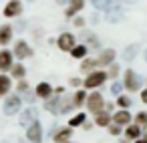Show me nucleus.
Segmentation results:
<instances>
[{
  "label": "nucleus",
  "mask_w": 147,
  "mask_h": 143,
  "mask_svg": "<svg viewBox=\"0 0 147 143\" xmlns=\"http://www.w3.org/2000/svg\"><path fill=\"white\" fill-rule=\"evenodd\" d=\"M12 26L10 24H2V26H0V45H2V47H6L10 40H12Z\"/></svg>",
  "instance_id": "nucleus-23"
},
{
  "label": "nucleus",
  "mask_w": 147,
  "mask_h": 143,
  "mask_svg": "<svg viewBox=\"0 0 147 143\" xmlns=\"http://www.w3.org/2000/svg\"><path fill=\"white\" fill-rule=\"evenodd\" d=\"M83 8H85V0H69V2L65 4V16L71 20V18L77 16Z\"/></svg>",
  "instance_id": "nucleus-10"
},
{
  "label": "nucleus",
  "mask_w": 147,
  "mask_h": 143,
  "mask_svg": "<svg viewBox=\"0 0 147 143\" xmlns=\"http://www.w3.org/2000/svg\"><path fill=\"white\" fill-rule=\"evenodd\" d=\"M85 101H87V89H77L75 95H73L75 107H85Z\"/></svg>",
  "instance_id": "nucleus-25"
},
{
  "label": "nucleus",
  "mask_w": 147,
  "mask_h": 143,
  "mask_svg": "<svg viewBox=\"0 0 147 143\" xmlns=\"http://www.w3.org/2000/svg\"><path fill=\"white\" fill-rule=\"evenodd\" d=\"M83 63H81V67H79V71L83 73V75H87V73H91V71H95L97 69V61H95V57H85V59H81Z\"/></svg>",
  "instance_id": "nucleus-22"
},
{
  "label": "nucleus",
  "mask_w": 147,
  "mask_h": 143,
  "mask_svg": "<svg viewBox=\"0 0 147 143\" xmlns=\"http://www.w3.org/2000/svg\"><path fill=\"white\" fill-rule=\"evenodd\" d=\"M2 143H8V141H2Z\"/></svg>",
  "instance_id": "nucleus-48"
},
{
  "label": "nucleus",
  "mask_w": 147,
  "mask_h": 143,
  "mask_svg": "<svg viewBox=\"0 0 147 143\" xmlns=\"http://www.w3.org/2000/svg\"><path fill=\"white\" fill-rule=\"evenodd\" d=\"M93 117H95V125H97V127H103V129H105V127L111 123V111H107V109L97 111Z\"/></svg>",
  "instance_id": "nucleus-19"
},
{
  "label": "nucleus",
  "mask_w": 147,
  "mask_h": 143,
  "mask_svg": "<svg viewBox=\"0 0 147 143\" xmlns=\"http://www.w3.org/2000/svg\"><path fill=\"white\" fill-rule=\"evenodd\" d=\"M81 36H83V45H87L89 49H101V42H99V38H97V34H95V32L85 30Z\"/></svg>",
  "instance_id": "nucleus-20"
},
{
  "label": "nucleus",
  "mask_w": 147,
  "mask_h": 143,
  "mask_svg": "<svg viewBox=\"0 0 147 143\" xmlns=\"http://www.w3.org/2000/svg\"><path fill=\"white\" fill-rule=\"evenodd\" d=\"M75 45H77V36H75L73 32H63V34L57 38V47H59L61 51H65V53H69Z\"/></svg>",
  "instance_id": "nucleus-8"
},
{
  "label": "nucleus",
  "mask_w": 147,
  "mask_h": 143,
  "mask_svg": "<svg viewBox=\"0 0 147 143\" xmlns=\"http://www.w3.org/2000/svg\"><path fill=\"white\" fill-rule=\"evenodd\" d=\"M123 91H125V89H123V83H121V81H117V79H115V83H113V85H111V93H113V95H115V97H117V95H121V93H123Z\"/></svg>",
  "instance_id": "nucleus-35"
},
{
  "label": "nucleus",
  "mask_w": 147,
  "mask_h": 143,
  "mask_svg": "<svg viewBox=\"0 0 147 143\" xmlns=\"http://www.w3.org/2000/svg\"><path fill=\"white\" fill-rule=\"evenodd\" d=\"M69 55H71L73 59H85V57L89 55V47H87V45H79V42H77V45L69 51Z\"/></svg>",
  "instance_id": "nucleus-24"
},
{
  "label": "nucleus",
  "mask_w": 147,
  "mask_h": 143,
  "mask_svg": "<svg viewBox=\"0 0 147 143\" xmlns=\"http://www.w3.org/2000/svg\"><path fill=\"white\" fill-rule=\"evenodd\" d=\"M34 95H36V99H49L51 95H53V85L51 83H47V81H42V83H38L36 87H34Z\"/></svg>",
  "instance_id": "nucleus-17"
},
{
  "label": "nucleus",
  "mask_w": 147,
  "mask_h": 143,
  "mask_svg": "<svg viewBox=\"0 0 147 143\" xmlns=\"http://www.w3.org/2000/svg\"><path fill=\"white\" fill-rule=\"evenodd\" d=\"M12 89V79L6 73H0V97H6Z\"/></svg>",
  "instance_id": "nucleus-21"
},
{
  "label": "nucleus",
  "mask_w": 147,
  "mask_h": 143,
  "mask_svg": "<svg viewBox=\"0 0 147 143\" xmlns=\"http://www.w3.org/2000/svg\"><path fill=\"white\" fill-rule=\"evenodd\" d=\"M139 99H141V103L147 105V87L145 89H139Z\"/></svg>",
  "instance_id": "nucleus-38"
},
{
  "label": "nucleus",
  "mask_w": 147,
  "mask_h": 143,
  "mask_svg": "<svg viewBox=\"0 0 147 143\" xmlns=\"http://www.w3.org/2000/svg\"><path fill=\"white\" fill-rule=\"evenodd\" d=\"M61 107H63V95H51L49 99H45V109L51 113V115H61Z\"/></svg>",
  "instance_id": "nucleus-7"
},
{
  "label": "nucleus",
  "mask_w": 147,
  "mask_h": 143,
  "mask_svg": "<svg viewBox=\"0 0 147 143\" xmlns=\"http://www.w3.org/2000/svg\"><path fill=\"white\" fill-rule=\"evenodd\" d=\"M121 83H123V89H125V91H129V93H137V91L141 89V85H143V79H141V75L135 73L133 69H125Z\"/></svg>",
  "instance_id": "nucleus-1"
},
{
  "label": "nucleus",
  "mask_w": 147,
  "mask_h": 143,
  "mask_svg": "<svg viewBox=\"0 0 147 143\" xmlns=\"http://www.w3.org/2000/svg\"><path fill=\"white\" fill-rule=\"evenodd\" d=\"M115 59H117V51H115V49H101V53L95 57L97 69H107Z\"/></svg>",
  "instance_id": "nucleus-4"
},
{
  "label": "nucleus",
  "mask_w": 147,
  "mask_h": 143,
  "mask_svg": "<svg viewBox=\"0 0 147 143\" xmlns=\"http://www.w3.org/2000/svg\"><path fill=\"white\" fill-rule=\"evenodd\" d=\"M55 2H57V4H63V6H65V4L69 2V0H55Z\"/></svg>",
  "instance_id": "nucleus-44"
},
{
  "label": "nucleus",
  "mask_w": 147,
  "mask_h": 143,
  "mask_svg": "<svg viewBox=\"0 0 147 143\" xmlns=\"http://www.w3.org/2000/svg\"><path fill=\"white\" fill-rule=\"evenodd\" d=\"M137 53H139V45H137V42H131V45H127V47L123 49L121 59H123L125 63H131V61H135Z\"/></svg>",
  "instance_id": "nucleus-18"
},
{
  "label": "nucleus",
  "mask_w": 147,
  "mask_h": 143,
  "mask_svg": "<svg viewBox=\"0 0 147 143\" xmlns=\"http://www.w3.org/2000/svg\"><path fill=\"white\" fill-rule=\"evenodd\" d=\"M53 139H55V143L71 141V139H73V127H69V125H65V127H57L55 133H53Z\"/></svg>",
  "instance_id": "nucleus-12"
},
{
  "label": "nucleus",
  "mask_w": 147,
  "mask_h": 143,
  "mask_svg": "<svg viewBox=\"0 0 147 143\" xmlns=\"http://www.w3.org/2000/svg\"><path fill=\"white\" fill-rule=\"evenodd\" d=\"M107 2H113V4H117V6H121V8H129V6L137 4L139 0H107Z\"/></svg>",
  "instance_id": "nucleus-31"
},
{
  "label": "nucleus",
  "mask_w": 147,
  "mask_h": 143,
  "mask_svg": "<svg viewBox=\"0 0 147 143\" xmlns=\"http://www.w3.org/2000/svg\"><path fill=\"white\" fill-rule=\"evenodd\" d=\"M91 22H93V24H97V22H99V14H97V12L91 16Z\"/></svg>",
  "instance_id": "nucleus-41"
},
{
  "label": "nucleus",
  "mask_w": 147,
  "mask_h": 143,
  "mask_svg": "<svg viewBox=\"0 0 147 143\" xmlns=\"http://www.w3.org/2000/svg\"><path fill=\"white\" fill-rule=\"evenodd\" d=\"M133 123H137V125H145L147 123V111H137V115H133Z\"/></svg>",
  "instance_id": "nucleus-30"
},
{
  "label": "nucleus",
  "mask_w": 147,
  "mask_h": 143,
  "mask_svg": "<svg viewBox=\"0 0 147 143\" xmlns=\"http://www.w3.org/2000/svg\"><path fill=\"white\" fill-rule=\"evenodd\" d=\"M12 63H14V55H12V51L2 49V51H0V73H8L10 67H12Z\"/></svg>",
  "instance_id": "nucleus-14"
},
{
  "label": "nucleus",
  "mask_w": 147,
  "mask_h": 143,
  "mask_svg": "<svg viewBox=\"0 0 147 143\" xmlns=\"http://www.w3.org/2000/svg\"><path fill=\"white\" fill-rule=\"evenodd\" d=\"M89 2H91L97 10H103V8L107 6V0H89Z\"/></svg>",
  "instance_id": "nucleus-36"
},
{
  "label": "nucleus",
  "mask_w": 147,
  "mask_h": 143,
  "mask_svg": "<svg viewBox=\"0 0 147 143\" xmlns=\"http://www.w3.org/2000/svg\"><path fill=\"white\" fill-rule=\"evenodd\" d=\"M111 121L121 125V127H125V125H129L133 121V115L129 113V109H117V111L111 113Z\"/></svg>",
  "instance_id": "nucleus-9"
},
{
  "label": "nucleus",
  "mask_w": 147,
  "mask_h": 143,
  "mask_svg": "<svg viewBox=\"0 0 147 143\" xmlns=\"http://www.w3.org/2000/svg\"><path fill=\"white\" fill-rule=\"evenodd\" d=\"M38 117V111H36V107H26L22 113H20V119H18V123L22 125V127H26V125H30L34 119Z\"/></svg>",
  "instance_id": "nucleus-15"
},
{
  "label": "nucleus",
  "mask_w": 147,
  "mask_h": 143,
  "mask_svg": "<svg viewBox=\"0 0 147 143\" xmlns=\"http://www.w3.org/2000/svg\"><path fill=\"white\" fill-rule=\"evenodd\" d=\"M119 143H131V141H127V139H123V141H119Z\"/></svg>",
  "instance_id": "nucleus-46"
},
{
  "label": "nucleus",
  "mask_w": 147,
  "mask_h": 143,
  "mask_svg": "<svg viewBox=\"0 0 147 143\" xmlns=\"http://www.w3.org/2000/svg\"><path fill=\"white\" fill-rule=\"evenodd\" d=\"M141 135H143V137H147V123L141 127Z\"/></svg>",
  "instance_id": "nucleus-43"
},
{
  "label": "nucleus",
  "mask_w": 147,
  "mask_h": 143,
  "mask_svg": "<svg viewBox=\"0 0 147 143\" xmlns=\"http://www.w3.org/2000/svg\"><path fill=\"white\" fill-rule=\"evenodd\" d=\"M85 121H87V115H85V113H77V115H73V117L69 119V127H73V129H75V127H81Z\"/></svg>",
  "instance_id": "nucleus-29"
},
{
  "label": "nucleus",
  "mask_w": 147,
  "mask_h": 143,
  "mask_svg": "<svg viewBox=\"0 0 147 143\" xmlns=\"http://www.w3.org/2000/svg\"><path fill=\"white\" fill-rule=\"evenodd\" d=\"M30 87H28V83H26V79H18V83H16V91H18V95H22V93H26Z\"/></svg>",
  "instance_id": "nucleus-34"
},
{
  "label": "nucleus",
  "mask_w": 147,
  "mask_h": 143,
  "mask_svg": "<svg viewBox=\"0 0 147 143\" xmlns=\"http://www.w3.org/2000/svg\"><path fill=\"white\" fill-rule=\"evenodd\" d=\"M10 75L14 77V79H24V75H26V69H24V65H20V63H12V67H10Z\"/></svg>",
  "instance_id": "nucleus-28"
},
{
  "label": "nucleus",
  "mask_w": 147,
  "mask_h": 143,
  "mask_svg": "<svg viewBox=\"0 0 147 143\" xmlns=\"http://www.w3.org/2000/svg\"><path fill=\"white\" fill-rule=\"evenodd\" d=\"M123 137L127 139V141H133V139H137V137H141V125H137V123H129V125H125L123 127Z\"/></svg>",
  "instance_id": "nucleus-16"
},
{
  "label": "nucleus",
  "mask_w": 147,
  "mask_h": 143,
  "mask_svg": "<svg viewBox=\"0 0 147 143\" xmlns=\"http://www.w3.org/2000/svg\"><path fill=\"white\" fill-rule=\"evenodd\" d=\"M22 107V97L20 95H6V101H4V115H16Z\"/></svg>",
  "instance_id": "nucleus-5"
},
{
  "label": "nucleus",
  "mask_w": 147,
  "mask_h": 143,
  "mask_svg": "<svg viewBox=\"0 0 147 143\" xmlns=\"http://www.w3.org/2000/svg\"><path fill=\"white\" fill-rule=\"evenodd\" d=\"M12 55H14L16 59H30V57H32V49H30L28 42H24V40H16Z\"/></svg>",
  "instance_id": "nucleus-11"
},
{
  "label": "nucleus",
  "mask_w": 147,
  "mask_h": 143,
  "mask_svg": "<svg viewBox=\"0 0 147 143\" xmlns=\"http://www.w3.org/2000/svg\"><path fill=\"white\" fill-rule=\"evenodd\" d=\"M42 125H40V121L38 119H34L30 125H26V139L30 141V143H40L42 141Z\"/></svg>",
  "instance_id": "nucleus-6"
},
{
  "label": "nucleus",
  "mask_w": 147,
  "mask_h": 143,
  "mask_svg": "<svg viewBox=\"0 0 147 143\" xmlns=\"http://www.w3.org/2000/svg\"><path fill=\"white\" fill-rule=\"evenodd\" d=\"M22 14V2L20 0H8V4L4 6V16L6 18H16Z\"/></svg>",
  "instance_id": "nucleus-13"
},
{
  "label": "nucleus",
  "mask_w": 147,
  "mask_h": 143,
  "mask_svg": "<svg viewBox=\"0 0 147 143\" xmlns=\"http://www.w3.org/2000/svg\"><path fill=\"white\" fill-rule=\"evenodd\" d=\"M105 109H107V111H113L115 105H113V103H105Z\"/></svg>",
  "instance_id": "nucleus-42"
},
{
  "label": "nucleus",
  "mask_w": 147,
  "mask_h": 143,
  "mask_svg": "<svg viewBox=\"0 0 147 143\" xmlns=\"http://www.w3.org/2000/svg\"><path fill=\"white\" fill-rule=\"evenodd\" d=\"M81 127H83L85 131H91V129H93V123H91V121H85V123H83Z\"/></svg>",
  "instance_id": "nucleus-39"
},
{
  "label": "nucleus",
  "mask_w": 147,
  "mask_h": 143,
  "mask_svg": "<svg viewBox=\"0 0 147 143\" xmlns=\"http://www.w3.org/2000/svg\"><path fill=\"white\" fill-rule=\"evenodd\" d=\"M85 107L89 109V113H91V115H95L97 111L105 109V97H103V95H101L97 89H93V93H87Z\"/></svg>",
  "instance_id": "nucleus-3"
},
{
  "label": "nucleus",
  "mask_w": 147,
  "mask_h": 143,
  "mask_svg": "<svg viewBox=\"0 0 147 143\" xmlns=\"http://www.w3.org/2000/svg\"><path fill=\"white\" fill-rule=\"evenodd\" d=\"M107 129H109V133H111V135H115V137H119V135L123 133V127H121V125H117V123H113V121L107 125Z\"/></svg>",
  "instance_id": "nucleus-32"
},
{
  "label": "nucleus",
  "mask_w": 147,
  "mask_h": 143,
  "mask_svg": "<svg viewBox=\"0 0 147 143\" xmlns=\"http://www.w3.org/2000/svg\"><path fill=\"white\" fill-rule=\"evenodd\" d=\"M71 22H73L77 28H85V24H87V18H83L81 14H77V16H73V18H71Z\"/></svg>",
  "instance_id": "nucleus-33"
},
{
  "label": "nucleus",
  "mask_w": 147,
  "mask_h": 143,
  "mask_svg": "<svg viewBox=\"0 0 147 143\" xmlns=\"http://www.w3.org/2000/svg\"><path fill=\"white\" fill-rule=\"evenodd\" d=\"M65 143H71V141H65Z\"/></svg>",
  "instance_id": "nucleus-47"
},
{
  "label": "nucleus",
  "mask_w": 147,
  "mask_h": 143,
  "mask_svg": "<svg viewBox=\"0 0 147 143\" xmlns=\"http://www.w3.org/2000/svg\"><path fill=\"white\" fill-rule=\"evenodd\" d=\"M115 103H117V109H129L131 105H133V99L129 97V95H117V99H115Z\"/></svg>",
  "instance_id": "nucleus-26"
},
{
  "label": "nucleus",
  "mask_w": 147,
  "mask_h": 143,
  "mask_svg": "<svg viewBox=\"0 0 147 143\" xmlns=\"http://www.w3.org/2000/svg\"><path fill=\"white\" fill-rule=\"evenodd\" d=\"M105 81H107V73L103 69H95V71H91V73L85 75L83 89H99L101 85H105Z\"/></svg>",
  "instance_id": "nucleus-2"
},
{
  "label": "nucleus",
  "mask_w": 147,
  "mask_h": 143,
  "mask_svg": "<svg viewBox=\"0 0 147 143\" xmlns=\"http://www.w3.org/2000/svg\"><path fill=\"white\" fill-rule=\"evenodd\" d=\"M131 143H147V137H143V135H141V137H137V139H133Z\"/></svg>",
  "instance_id": "nucleus-40"
},
{
  "label": "nucleus",
  "mask_w": 147,
  "mask_h": 143,
  "mask_svg": "<svg viewBox=\"0 0 147 143\" xmlns=\"http://www.w3.org/2000/svg\"><path fill=\"white\" fill-rule=\"evenodd\" d=\"M105 73H107V79H113V81H115V79L121 75V65L113 61V63L107 67V71H105Z\"/></svg>",
  "instance_id": "nucleus-27"
},
{
  "label": "nucleus",
  "mask_w": 147,
  "mask_h": 143,
  "mask_svg": "<svg viewBox=\"0 0 147 143\" xmlns=\"http://www.w3.org/2000/svg\"><path fill=\"white\" fill-rule=\"evenodd\" d=\"M143 59H145V63H147V49H145V53H143Z\"/></svg>",
  "instance_id": "nucleus-45"
},
{
  "label": "nucleus",
  "mask_w": 147,
  "mask_h": 143,
  "mask_svg": "<svg viewBox=\"0 0 147 143\" xmlns=\"http://www.w3.org/2000/svg\"><path fill=\"white\" fill-rule=\"evenodd\" d=\"M69 85H71L73 89H81V87H83V81L75 77V79H71V81H69Z\"/></svg>",
  "instance_id": "nucleus-37"
}]
</instances>
